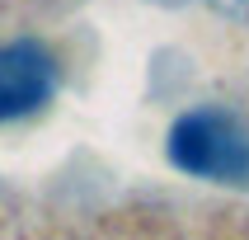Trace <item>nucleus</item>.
<instances>
[{"mask_svg": "<svg viewBox=\"0 0 249 240\" xmlns=\"http://www.w3.org/2000/svg\"><path fill=\"white\" fill-rule=\"evenodd\" d=\"M169 160L197 179L249 184V127L221 109H193L169 127Z\"/></svg>", "mask_w": 249, "mask_h": 240, "instance_id": "1", "label": "nucleus"}, {"mask_svg": "<svg viewBox=\"0 0 249 240\" xmlns=\"http://www.w3.org/2000/svg\"><path fill=\"white\" fill-rule=\"evenodd\" d=\"M56 90V61L33 38L0 47V123H14L24 113L42 109Z\"/></svg>", "mask_w": 249, "mask_h": 240, "instance_id": "2", "label": "nucleus"}, {"mask_svg": "<svg viewBox=\"0 0 249 240\" xmlns=\"http://www.w3.org/2000/svg\"><path fill=\"white\" fill-rule=\"evenodd\" d=\"M221 14H231V19H240V24H249V0H212Z\"/></svg>", "mask_w": 249, "mask_h": 240, "instance_id": "3", "label": "nucleus"}]
</instances>
